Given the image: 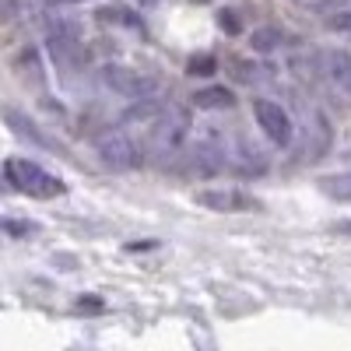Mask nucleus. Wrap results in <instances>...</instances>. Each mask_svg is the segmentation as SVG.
Listing matches in <instances>:
<instances>
[{"label":"nucleus","mask_w":351,"mask_h":351,"mask_svg":"<svg viewBox=\"0 0 351 351\" xmlns=\"http://www.w3.org/2000/svg\"><path fill=\"white\" fill-rule=\"evenodd\" d=\"M4 180H8L11 190H18L25 197H39V200L67 193V183L60 180V176H53L49 169H43L32 158H8L4 162Z\"/></svg>","instance_id":"1"},{"label":"nucleus","mask_w":351,"mask_h":351,"mask_svg":"<svg viewBox=\"0 0 351 351\" xmlns=\"http://www.w3.org/2000/svg\"><path fill=\"white\" fill-rule=\"evenodd\" d=\"M190 134V112L183 106H165L158 112V120L152 127V152L155 155H176L183 148V141Z\"/></svg>","instance_id":"2"},{"label":"nucleus","mask_w":351,"mask_h":351,"mask_svg":"<svg viewBox=\"0 0 351 351\" xmlns=\"http://www.w3.org/2000/svg\"><path fill=\"white\" fill-rule=\"evenodd\" d=\"M99 158L112 172H130L141 165V148L123 134V130H109L99 137Z\"/></svg>","instance_id":"3"},{"label":"nucleus","mask_w":351,"mask_h":351,"mask_svg":"<svg viewBox=\"0 0 351 351\" xmlns=\"http://www.w3.org/2000/svg\"><path fill=\"white\" fill-rule=\"evenodd\" d=\"M193 200L208 211H218V215H239V211H256L260 200L243 193V190H232V186H211V190H197Z\"/></svg>","instance_id":"4"},{"label":"nucleus","mask_w":351,"mask_h":351,"mask_svg":"<svg viewBox=\"0 0 351 351\" xmlns=\"http://www.w3.org/2000/svg\"><path fill=\"white\" fill-rule=\"evenodd\" d=\"M253 116H256V123L260 130L267 134L274 144H291V134H295V123H291V116L288 109H281V102H271V99H256L253 102Z\"/></svg>","instance_id":"5"},{"label":"nucleus","mask_w":351,"mask_h":351,"mask_svg":"<svg viewBox=\"0 0 351 351\" xmlns=\"http://www.w3.org/2000/svg\"><path fill=\"white\" fill-rule=\"evenodd\" d=\"M102 81H106V88H112V92L123 95V99H148L158 88L155 77L141 74V71H130V67H112V64L102 71Z\"/></svg>","instance_id":"6"},{"label":"nucleus","mask_w":351,"mask_h":351,"mask_svg":"<svg viewBox=\"0 0 351 351\" xmlns=\"http://www.w3.org/2000/svg\"><path fill=\"white\" fill-rule=\"evenodd\" d=\"M319 74L327 77V84L341 99L351 102V53L344 49H324L319 53Z\"/></svg>","instance_id":"7"},{"label":"nucleus","mask_w":351,"mask_h":351,"mask_svg":"<svg viewBox=\"0 0 351 351\" xmlns=\"http://www.w3.org/2000/svg\"><path fill=\"white\" fill-rule=\"evenodd\" d=\"M228 165V152L218 141H197V148L190 152V169L197 176H218Z\"/></svg>","instance_id":"8"},{"label":"nucleus","mask_w":351,"mask_h":351,"mask_svg":"<svg viewBox=\"0 0 351 351\" xmlns=\"http://www.w3.org/2000/svg\"><path fill=\"white\" fill-rule=\"evenodd\" d=\"M228 162L236 165L243 176H260L263 169H267V155H263L256 144H250V141H239L236 144V155H228Z\"/></svg>","instance_id":"9"},{"label":"nucleus","mask_w":351,"mask_h":351,"mask_svg":"<svg viewBox=\"0 0 351 351\" xmlns=\"http://www.w3.org/2000/svg\"><path fill=\"white\" fill-rule=\"evenodd\" d=\"M232 102H236V95H232L228 88H204V92L193 95L197 109H228Z\"/></svg>","instance_id":"10"},{"label":"nucleus","mask_w":351,"mask_h":351,"mask_svg":"<svg viewBox=\"0 0 351 351\" xmlns=\"http://www.w3.org/2000/svg\"><path fill=\"white\" fill-rule=\"evenodd\" d=\"M319 190L334 200H351V172H341V176H324L319 180Z\"/></svg>","instance_id":"11"},{"label":"nucleus","mask_w":351,"mask_h":351,"mask_svg":"<svg viewBox=\"0 0 351 351\" xmlns=\"http://www.w3.org/2000/svg\"><path fill=\"white\" fill-rule=\"evenodd\" d=\"M4 232H8L11 239H18V236H36L39 225H36V221H14V218H4Z\"/></svg>","instance_id":"12"},{"label":"nucleus","mask_w":351,"mask_h":351,"mask_svg":"<svg viewBox=\"0 0 351 351\" xmlns=\"http://www.w3.org/2000/svg\"><path fill=\"white\" fill-rule=\"evenodd\" d=\"M327 25L334 28V32H344V36H351V11H337L334 18H327Z\"/></svg>","instance_id":"13"},{"label":"nucleus","mask_w":351,"mask_h":351,"mask_svg":"<svg viewBox=\"0 0 351 351\" xmlns=\"http://www.w3.org/2000/svg\"><path fill=\"white\" fill-rule=\"evenodd\" d=\"M190 74H215V56H204V60L190 64Z\"/></svg>","instance_id":"14"},{"label":"nucleus","mask_w":351,"mask_h":351,"mask_svg":"<svg viewBox=\"0 0 351 351\" xmlns=\"http://www.w3.org/2000/svg\"><path fill=\"white\" fill-rule=\"evenodd\" d=\"M337 232H341V236H351V221H341V225H337Z\"/></svg>","instance_id":"15"},{"label":"nucleus","mask_w":351,"mask_h":351,"mask_svg":"<svg viewBox=\"0 0 351 351\" xmlns=\"http://www.w3.org/2000/svg\"><path fill=\"white\" fill-rule=\"evenodd\" d=\"M60 4H71V0H60Z\"/></svg>","instance_id":"16"}]
</instances>
